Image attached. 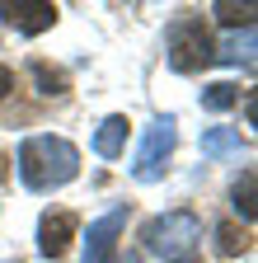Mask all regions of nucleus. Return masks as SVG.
<instances>
[{
  "instance_id": "nucleus-11",
  "label": "nucleus",
  "mask_w": 258,
  "mask_h": 263,
  "mask_svg": "<svg viewBox=\"0 0 258 263\" xmlns=\"http://www.w3.org/2000/svg\"><path fill=\"white\" fill-rule=\"evenodd\" d=\"M235 104H240V89L230 80H216V85L202 89V108H211V113H225V108H235Z\"/></svg>"
},
{
  "instance_id": "nucleus-2",
  "label": "nucleus",
  "mask_w": 258,
  "mask_h": 263,
  "mask_svg": "<svg viewBox=\"0 0 258 263\" xmlns=\"http://www.w3.org/2000/svg\"><path fill=\"white\" fill-rule=\"evenodd\" d=\"M141 240H146V249H150L155 258L183 263L192 249H197V240H202V221L192 216L188 207H178V212H165V216L146 221V226H141Z\"/></svg>"
},
{
  "instance_id": "nucleus-15",
  "label": "nucleus",
  "mask_w": 258,
  "mask_h": 263,
  "mask_svg": "<svg viewBox=\"0 0 258 263\" xmlns=\"http://www.w3.org/2000/svg\"><path fill=\"white\" fill-rule=\"evenodd\" d=\"M216 19L230 24V28H235V24L249 28V24H253V5H230V0H221V5H216Z\"/></svg>"
},
{
  "instance_id": "nucleus-17",
  "label": "nucleus",
  "mask_w": 258,
  "mask_h": 263,
  "mask_svg": "<svg viewBox=\"0 0 258 263\" xmlns=\"http://www.w3.org/2000/svg\"><path fill=\"white\" fill-rule=\"evenodd\" d=\"M5 179H10V155L0 151V183H5Z\"/></svg>"
},
{
  "instance_id": "nucleus-16",
  "label": "nucleus",
  "mask_w": 258,
  "mask_h": 263,
  "mask_svg": "<svg viewBox=\"0 0 258 263\" xmlns=\"http://www.w3.org/2000/svg\"><path fill=\"white\" fill-rule=\"evenodd\" d=\"M14 89V71H10V66H0V99H5Z\"/></svg>"
},
{
  "instance_id": "nucleus-7",
  "label": "nucleus",
  "mask_w": 258,
  "mask_h": 263,
  "mask_svg": "<svg viewBox=\"0 0 258 263\" xmlns=\"http://www.w3.org/2000/svg\"><path fill=\"white\" fill-rule=\"evenodd\" d=\"M71 235H75V216L71 212H47L38 221V249H43V258H61L66 245H71Z\"/></svg>"
},
{
  "instance_id": "nucleus-3",
  "label": "nucleus",
  "mask_w": 258,
  "mask_h": 263,
  "mask_svg": "<svg viewBox=\"0 0 258 263\" xmlns=\"http://www.w3.org/2000/svg\"><path fill=\"white\" fill-rule=\"evenodd\" d=\"M174 146H178V122H174V113H165V118H155V122L146 127V137H141V151H136V160H132L136 183H155V179H165Z\"/></svg>"
},
{
  "instance_id": "nucleus-5",
  "label": "nucleus",
  "mask_w": 258,
  "mask_h": 263,
  "mask_svg": "<svg viewBox=\"0 0 258 263\" xmlns=\"http://www.w3.org/2000/svg\"><path fill=\"white\" fill-rule=\"evenodd\" d=\"M0 19L19 33H47L56 24V5H47V0H14V5L0 0Z\"/></svg>"
},
{
  "instance_id": "nucleus-8",
  "label": "nucleus",
  "mask_w": 258,
  "mask_h": 263,
  "mask_svg": "<svg viewBox=\"0 0 258 263\" xmlns=\"http://www.w3.org/2000/svg\"><path fill=\"white\" fill-rule=\"evenodd\" d=\"M122 146H127V118L113 113V118H104L99 132H94V155L113 160V155H122Z\"/></svg>"
},
{
  "instance_id": "nucleus-12",
  "label": "nucleus",
  "mask_w": 258,
  "mask_h": 263,
  "mask_svg": "<svg viewBox=\"0 0 258 263\" xmlns=\"http://www.w3.org/2000/svg\"><path fill=\"white\" fill-rule=\"evenodd\" d=\"M33 80H38V94H47V99H61V94H66V76L52 71L47 61H33Z\"/></svg>"
},
{
  "instance_id": "nucleus-10",
  "label": "nucleus",
  "mask_w": 258,
  "mask_h": 263,
  "mask_svg": "<svg viewBox=\"0 0 258 263\" xmlns=\"http://www.w3.org/2000/svg\"><path fill=\"white\" fill-rule=\"evenodd\" d=\"M221 61H230V66H253V24L244 33H230V43H225V52H216Z\"/></svg>"
},
{
  "instance_id": "nucleus-18",
  "label": "nucleus",
  "mask_w": 258,
  "mask_h": 263,
  "mask_svg": "<svg viewBox=\"0 0 258 263\" xmlns=\"http://www.w3.org/2000/svg\"><path fill=\"white\" fill-rule=\"evenodd\" d=\"M122 263H141V258H136V254H127V258H122Z\"/></svg>"
},
{
  "instance_id": "nucleus-4",
  "label": "nucleus",
  "mask_w": 258,
  "mask_h": 263,
  "mask_svg": "<svg viewBox=\"0 0 258 263\" xmlns=\"http://www.w3.org/2000/svg\"><path fill=\"white\" fill-rule=\"evenodd\" d=\"M211 61H216V47H211V33H207L202 14H183L169 28V66L188 76V71H202Z\"/></svg>"
},
{
  "instance_id": "nucleus-14",
  "label": "nucleus",
  "mask_w": 258,
  "mask_h": 263,
  "mask_svg": "<svg viewBox=\"0 0 258 263\" xmlns=\"http://www.w3.org/2000/svg\"><path fill=\"white\" fill-rule=\"evenodd\" d=\"M216 249L230 258V254H244V249H249V240H244V230H235L230 221H225V226H216Z\"/></svg>"
},
{
  "instance_id": "nucleus-9",
  "label": "nucleus",
  "mask_w": 258,
  "mask_h": 263,
  "mask_svg": "<svg viewBox=\"0 0 258 263\" xmlns=\"http://www.w3.org/2000/svg\"><path fill=\"white\" fill-rule=\"evenodd\" d=\"M240 151H244V137L235 127H207L202 132V155L221 160V155H240Z\"/></svg>"
},
{
  "instance_id": "nucleus-6",
  "label": "nucleus",
  "mask_w": 258,
  "mask_h": 263,
  "mask_svg": "<svg viewBox=\"0 0 258 263\" xmlns=\"http://www.w3.org/2000/svg\"><path fill=\"white\" fill-rule=\"evenodd\" d=\"M122 226H127V207H113L104 212L99 221L89 226V240H85V263H108L113 258V245L122 235Z\"/></svg>"
},
{
  "instance_id": "nucleus-13",
  "label": "nucleus",
  "mask_w": 258,
  "mask_h": 263,
  "mask_svg": "<svg viewBox=\"0 0 258 263\" xmlns=\"http://www.w3.org/2000/svg\"><path fill=\"white\" fill-rule=\"evenodd\" d=\"M230 197H235V212H240L244 221H253V212H258V207H253V170L240 174V183L230 188Z\"/></svg>"
},
{
  "instance_id": "nucleus-1",
  "label": "nucleus",
  "mask_w": 258,
  "mask_h": 263,
  "mask_svg": "<svg viewBox=\"0 0 258 263\" xmlns=\"http://www.w3.org/2000/svg\"><path fill=\"white\" fill-rule=\"evenodd\" d=\"M14 170L28 193H52L80 174V151L66 137H28L14 155Z\"/></svg>"
}]
</instances>
